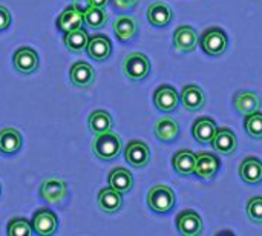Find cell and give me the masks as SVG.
<instances>
[{"label":"cell","mask_w":262,"mask_h":236,"mask_svg":"<svg viewBox=\"0 0 262 236\" xmlns=\"http://www.w3.org/2000/svg\"><path fill=\"white\" fill-rule=\"evenodd\" d=\"M227 37L221 29H209L201 40L203 51L209 55H223L227 51Z\"/></svg>","instance_id":"cell-6"},{"label":"cell","mask_w":262,"mask_h":236,"mask_svg":"<svg viewBox=\"0 0 262 236\" xmlns=\"http://www.w3.org/2000/svg\"><path fill=\"white\" fill-rule=\"evenodd\" d=\"M172 166L173 169L183 175V177H189L192 174H195V166H196V154H193L192 151L183 149L178 151L173 158H172Z\"/></svg>","instance_id":"cell-17"},{"label":"cell","mask_w":262,"mask_h":236,"mask_svg":"<svg viewBox=\"0 0 262 236\" xmlns=\"http://www.w3.org/2000/svg\"><path fill=\"white\" fill-rule=\"evenodd\" d=\"M180 101L183 103V106L187 111H200L201 108H204L206 104V95L203 92V89L196 84H189L181 91L180 95Z\"/></svg>","instance_id":"cell-16"},{"label":"cell","mask_w":262,"mask_h":236,"mask_svg":"<svg viewBox=\"0 0 262 236\" xmlns=\"http://www.w3.org/2000/svg\"><path fill=\"white\" fill-rule=\"evenodd\" d=\"M172 9L163 2H155L147 8V20L157 28H164L172 20Z\"/></svg>","instance_id":"cell-21"},{"label":"cell","mask_w":262,"mask_h":236,"mask_svg":"<svg viewBox=\"0 0 262 236\" xmlns=\"http://www.w3.org/2000/svg\"><path fill=\"white\" fill-rule=\"evenodd\" d=\"M210 144L218 154L232 155V154H235V151L238 147V140H236V135L230 129L223 127V129H216V134L212 138Z\"/></svg>","instance_id":"cell-10"},{"label":"cell","mask_w":262,"mask_h":236,"mask_svg":"<svg viewBox=\"0 0 262 236\" xmlns=\"http://www.w3.org/2000/svg\"><path fill=\"white\" fill-rule=\"evenodd\" d=\"M198 45V34L192 26H180L173 34V46L181 52H192Z\"/></svg>","instance_id":"cell-13"},{"label":"cell","mask_w":262,"mask_h":236,"mask_svg":"<svg viewBox=\"0 0 262 236\" xmlns=\"http://www.w3.org/2000/svg\"><path fill=\"white\" fill-rule=\"evenodd\" d=\"M154 103L155 106L163 111V112H172L178 108L180 103V95L175 88L172 86H160L155 94H154Z\"/></svg>","instance_id":"cell-11"},{"label":"cell","mask_w":262,"mask_h":236,"mask_svg":"<svg viewBox=\"0 0 262 236\" xmlns=\"http://www.w3.org/2000/svg\"><path fill=\"white\" fill-rule=\"evenodd\" d=\"M123 72L132 81H141L150 72V61L141 52H130L123 61Z\"/></svg>","instance_id":"cell-2"},{"label":"cell","mask_w":262,"mask_h":236,"mask_svg":"<svg viewBox=\"0 0 262 236\" xmlns=\"http://www.w3.org/2000/svg\"><path fill=\"white\" fill-rule=\"evenodd\" d=\"M0 194H2V187H0Z\"/></svg>","instance_id":"cell-37"},{"label":"cell","mask_w":262,"mask_h":236,"mask_svg":"<svg viewBox=\"0 0 262 236\" xmlns=\"http://www.w3.org/2000/svg\"><path fill=\"white\" fill-rule=\"evenodd\" d=\"M239 177L247 184H258L262 181V161L258 158H246L239 166Z\"/></svg>","instance_id":"cell-19"},{"label":"cell","mask_w":262,"mask_h":236,"mask_svg":"<svg viewBox=\"0 0 262 236\" xmlns=\"http://www.w3.org/2000/svg\"><path fill=\"white\" fill-rule=\"evenodd\" d=\"M83 25V12H80L74 5L68 6L57 18V28L61 32H69L81 28Z\"/></svg>","instance_id":"cell-20"},{"label":"cell","mask_w":262,"mask_h":236,"mask_svg":"<svg viewBox=\"0 0 262 236\" xmlns=\"http://www.w3.org/2000/svg\"><path fill=\"white\" fill-rule=\"evenodd\" d=\"M66 48L71 51V52H75V54H80L83 51H86V46H88V41H89V37L86 34V31L83 28H78V29H74V31H69V32H64V38H63Z\"/></svg>","instance_id":"cell-29"},{"label":"cell","mask_w":262,"mask_h":236,"mask_svg":"<svg viewBox=\"0 0 262 236\" xmlns=\"http://www.w3.org/2000/svg\"><path fill=\"white\" fill-rule=\"evenodd\" d=\"M123 149V143L120 135H117L115 132L109 131V132H103V134H97L94 141H92V151L94 154L103 160V161H112L115 160Z\"/></svg>","instance_id":"cell-1"},{"label":"cell","mask_w":262,"mask_h":236,"mask_svg":"<svg viewBox=\"0 0 262 236\" xmlns=\"http://www.w3.org/2000/svg\"><path fill=\"white\" fill-rule=\"evenodd\" d=\"M31 226L37 235L49 236L55 233L57 226H58V220H57L55 213L51 212L49 209H40L34 213Z\"/></svg>","instance_id":"cell-5"},{"label":"cell","mask_w":262,"mask_h":236,"mask_svg":"<svg viewBox=\"0 0 262 236\" xmlns=\"http://www.w3.org/2000/svg\"><path fill=\"white\" fill-rule=\"evenodd\" d=\"M23 143L21 134L14 127H5L0 131V152L12 155L20 151Z\"/></svg>","instance_id":"cell-23"},{"label":"cell","mask_w":262,"mask_h":236,"mask_svg":"<svg viewBox=\"0 0 262 236\" xmlns=\"http://www.w3.org/2000/svg\"><path fill=\"white\" fill-rule=\"evenodd\" d=\"M155 137L160 140V141H164V143H172L178 138V134H180V126L175 120L172 118H161L155 123Z\"/></svg>","instance_id":"cell-27"},{"label":"cell","mask_w":262,"mask_h":236,"mask_svg":"<svg viewBox=\"0 0 262 236\" xmlns=\"http://www.w3.org/2000/svg\"><path fill=\"white\" fill-rule=\"evenodd\" d=\"M86 54L95 61H104L112 54V43L106 35H94L89 38L86 46Z\"/></svg>","instance_id":"cell-12"},{"label":"cell","mask_w":262,"mask_h":236,"mask_svg":"<svg viewBox=\"0 0 262 236\" xmlns=\"http://www.w3.org/2000/svg\"><path fill=\"white\" fill-rule=\"evenodd\" d=\"M124 158L132 167H138V169L146 167L150 161L149 146L143 141L134 140V141L127 143V146L124 149Z\"/></svg>","instance_id":"cell-4"},{"label":"cell","mask_w":262,"mask_h":236,"mask_svg":"<svg viewBox=\"0 0 262 236\" xmlns=\"http://www.w3.org/2000/svg\"><path fill=\"white\" fill-rule=\"evenodd\" d=\"M111 0H88V3L91 6H97V8H104Z\"/></svg>","instance_id":"cell-36"},{"label":"cell","mask_w":262,"mask_h":236,"mask_svg":"<svg viewBox=\"0 0 262 236\" xmlns=\"http://www.w3.org/2000/svg\"><path fill=\"white\" fill-rule=\"evenodd\" d=\"M11 25V14L5 6H0V31H5Z\"/></svg>","instance_id":"cell-35"},{"label":"cell","mask_w":262,"mask_h":236,"mask_svg":"<svg viewBox=\"0 0 262 236\" xmlns=\"http://www.w3.org/2000/svg\"><path fill=\"white\" fill-rule=\"evenodd\" d=\"M247 215L253 223L262 224V197H255L249 201Z\"/></svg>","instance_id":"cell-33"},{"label":"cell","mask_w":262,"mask_h":236,"mask_svg":"<svg viewBox=\"0 0 262 236\" xmlns=\"http://www.w3.org/2000/svg\"><path fill=\"white\" fill-rule=\"evenodd\" d=\"M138 3H140V0H112L114 8L115 9H120V11L134 9Z\"/></svg>","instance_id":"cell-34"},{"label":"cell","mask_w":262,"mask_h":236,"mask_svg":"<svg viewBox=\"0 0 262 236\" xmlns=\"http://www.w3.org/2000/svg\"><path fill=\"white\" fill-rule=\"evenodd\" d=\"M71 81L77 88H89L95 81V71L86 61H77L69 72Z\"/></svg>","instance_id":"cell-14"},{"label":"cell","mask_w":262,"mask_h":236,"mask_svg":"<svg viewBox=\"0 0 262 236\" xmlns=\"http://www.w3.org/2000/svg\"><path fill=\"white\" fill-rule=\"evenodd\" d=\"M107 22V14L103 8L91 6L84 14H83V23L91 28V29H98L103 28Z\"/></svg>","instance_id":"cell-30"},{"label":"cell","mask_w":262,"mask_h":236,"mask_svg":"<svg viewBox=\"0 0 262 236\" xmlns=\"http://www.w3.org/2000/svg\"><path fill=\"white\" fill-rule=\"evenodd\" d=\"M14 68L20 74H32L38 69V55L32 48H20L14 54Z\"/></svg>","instance_id":"cell-8"},{"label":"cell","mask_w":262,"mask_h":236,"mask_svg":"<svg viewBox=\"0 0 262 236\" xmlns=\"http://www.w3.org/2000/svg\"><path fill=\"white\" fill-rule=\"evenodd\" d=\"M40 195L49 204H60L64 201L68 195V186L64 181L57 178L45 180L40 187Z\"/></svg>","instance_id":"cell-7"},{"label":"cell","mask_w":262,"mask_h":236,"mask_svg":"<svg viewBox=\"0 0 262 236\" xmlns=\"http://www.w3.org/2000/svg\"><path fill=\"white\" fill-rule=\"evenodd\" d=\"M98 207L106 213H115L123 207V197L111 186L98 194Z\"/></svg>","instance_id":"cell-22"},{"label":"cell","mask_w":262,"mask_h":236,"mask_svg":"<svg viewBox=\"0 0 262 236\" xmlns=\"http://www.w3.org/2000/svg\"><path fill=\"white\" fill-rule=\"evenodd\" d=\"M32 233V226L25 218H14L8 223L9 236H29Z\"/></svg>","instance_id":"cell-32"},{"label":"cell","mask_w":262,"mask_h":236,"mask_svg":"<svg viewBox=\"0 0 262 236\" xmlns=\"http://www.w3.org/2000/svg\"><path fill=\"white\" fill-rule=\"evenodd\" d=\"M246 117L247 118L244 121V127H246L247 134L255 140H262V112L256 111Z\"/></svg>","instance_id":"cell-31"},{"label":"cell","mask_w":262,"mask_h":236,"mask_svg":"<svg viewBox=\"0 0 262 236\" xmlns=\"http://www.w3.org/2000/svg\"><path fill=\"white\" fill-rule=\"evenodd\" d=\"M192 134H193V138L198 141V143H203V144H207L212 141V138L215 137L216 134V124L212 118L209 117H204V118H200L193 123V127H192Z\"/></svg>","instance_id":"cell-25"},{"label":"cell","mask_w":262,"mask_h":236,"mask_svg":"<svg viewBox=\"0 0 262 236\" xmlns=\"http://www.w3.org/2000/svg\"><path fill=\"white\" fill-rule=\"evenodd\" d=\"M177 227L181 235L196 236L203 233V220L193 210H184L177 218Z\"/></svg>","instance_id":"cell-9"},{"label":"cell","mask_w":262,"mask_h":236,"mask_svg":"<svg viewBox=\"0 0 262 236\" xmlns=\"http://www.w3.org/2000/svg\"><path fill=\"white\" fill-rule=\"evenodd\" d=\"M220 169V160L216 155L204 152L196 155V166L195 174L203 180H212Z\"/></svg>","instance_id":"cell-15"},{"label":"cell","mask_w":262,"mask_h":236,"mask_svg":"<svg viewBox=\"0 0 262 236\" xmlns=\"http://www.w3.org/2000/svg\"><path fill=\"white\" fill-rule=\"evenodd\" d=\"M233 106H235V109L238 112H241L244 115H249V114H253V112L259 111L261 100H259V97L255 92L243 91V92H238L233 97Z\"/></svg>","instance_id":"cell-18"},{"label":"cell","mask_w":262,"mask_h":236,"mask_svg":"<svg viewBox=\"0 0 262 236\" xmlns=\"http://www.w3.org/2000/svg\"><path fill=\"white\" fill-rule=\"evenodd\" d=\"M88 126H89V131L97 135V134L109 132L114 127V120H112L109 112H106V111H95V112H92L89 115Z\"/></svg>","instance_id":"cell-28"},{"label":"cell","mask_w":262,"mask_h":236,"mask_svg":"<svg viewBox=\"0 0 262 236\" xmlns=\"http://www.w3.org/2000/svg\"><path fill=\"white\" fill-rule=\"evenodd\" d=\"M147 204L157 213H166L175 206V194L164 184L154 186L147 194Z\"/></svg>","instance_id":"cell-3"},{"label":"cell","mask_w":262,"mask_h":236,"mask_svg":"<svg viewBox=\"0 0 262 236\" xmlns=\"http://www.w3.org/2000/svg\"><path fill=\"white\" fill-rule=\"evenodd\" d=\"M112 28L120 41H129L138 32V22L134 17H118Z\"/></svg>","instance_id":"cell-24"},{"label":"cell","mask_w":262,"mask_h":236,"mask_svg":"<svg viewBox=\"0 0 262 236\" xmlns=\"http://www.w3.org/2000/svg\"><path fill=\"white\" fill-rule=\"evenodd\" d=\"M109 186L117 192H120L121 195L127 194L134 187V177L127 169L117 167L109 174Z\"/></svg>","instance_id":"cell-26"}]
</instances>
